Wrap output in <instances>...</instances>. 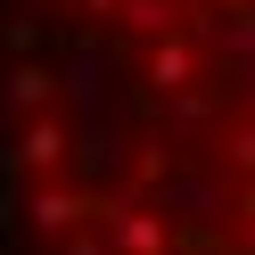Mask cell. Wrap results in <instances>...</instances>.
I'll use <instances>...</instances> for the list:
<instances>
[{"label": "cell", "instance_id": "cell-1", "mask_svg": "<svg viewBox=\"0 0 255 255\" xmlns=\"http://www.w3.org/2000/svg\"><path fill=\"white\" fill-rule=\"evenodd\" d=\"M0 255H255V0H0Z\"/></svg>", "mask_w": 255, "mask_h": 255}]
</instances>
